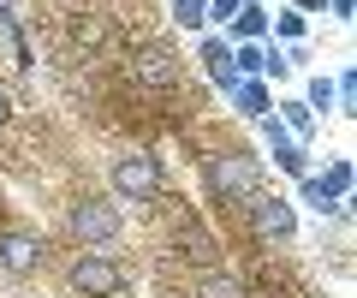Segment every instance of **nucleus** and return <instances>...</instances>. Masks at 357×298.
Masks as SVG:
<instances>
[{
  "instance_id": "obj_16",
  "label": "nucleus",
  "mask_w": 357,
  "mask_h": 298,
  "mask_svg": "<svg viewBox=\"0 0 357 298\" xmlns=\"http://www.w3.org/2000/svg\"><path fill=\"white\" fill-rule=\"evenodd\" d=\"M173 18H178L185 30H197V24H203V0H178V6H173Z\"/></svg>"
},
{
  "instance_id": "obj_11",
  "label": "nucleus",
  "mask_w": 357,
  "mask_h": 298,
  "mask_svg": "<svg viewBox=\"0 0 357 298\" xmlns=\"http://www.w3.org/2000/svg\"><path fill=\"white\" fill-rule=\"evenodd\" d=\"M197 298H250V281L244 274H203V286H197Z\"/></svg>"
},
{
  "instance_id": "obj_13",
  "label": "nucleus",
  "mask_w": 357,
  "mask_h": 298,
  "mask_svg": "<svg viewBox=\"0 0 357 298\" xmlns=\"http://www.w3.org/2000/svg\"><path fill=\"white\" fill-rule=\"evenodd\" d=\"M232 30H238L244 42H256V36L268 30V13H262V6H238V18H232Z\"/></svg>"
},
{
  "instance_id": "obj_21",
  "label": "nucleus",
  "mask_w": 357,
  "mask_h": 298,
  "mask_svg": "<svg viewBox=\"0 0 357 298\" xmlns=\"http://www.w3.org/2000/svg\"><path fill=\"white\" fill-rule=\"evenodd\" d=\"M6 119H13V96L0 90V126H6Z\"/></svg>"
},
{
  "instance_id": "obj_5",
  "label": "nucleus",
  "mask_w": 357,
  "mask_h": 298,
  "mask_svg": "<svg viewBox=\"0 0 357 298\" xmlns=\"http://www.w3.org/2000/svg\"><path fill=\"white\" fill-rule=\"evenodd\" d=\"M72 286H77L84 298H114L119 286H126V269H119L114 257L96 251V257H77V262H72Z\"/></svg>"
},
{
  "instance_id": "obj_1",
  "label": "nucleus",
  "mask_w": 357,
  "mask_h": 298,
  "mask_svg": "<svg viewBox=\"0 0 357 298\" xmlns=\"http://www.w3.org/2000/svg\"><path fill=\"white\" fill-rule=\"evenodd\" d=\"M203 173H208V191H215V203H220V209H227V203H232V209H244L256 191H262V167H256L250 156H238V149H215Z\"/></svg>"
},
{
  "instance_id": "obj_6",
  "label": "nucleus",
  "mask_w": 357,
  "mask_h": 298,
  "mask_svg": "<svg viewBox=\"0 0 357 298\" xmlns=\"http://www.w3.org/2000/svg\"><path fill=\"white\" fill-rule=\"evenodd\" d=\"M72 233L84 239V245H114V239H119V209L84 197V203L72 209Z\"/></svg>"
},
{
  "instance_id": "obj_9",
  "label": "nucleus",
  "mask_w": 357,
  "mask_h": 298,
  "mask_svg": "<svg viewBox=\"0 0 357 298\" xmlns=\"http://www.w3.org/2000/svg\"><path fill=\"white\" fill-rule=\"evenodd\" d=\"M173 239L185 245V257H191V262H215V233H208V227H203L197 215H185V209H178V221H173Z\"/></svg>"
},
{
  "instance_id": "obj_22",
  "label": "nucleus",
  "mask_w": 357,
  "mask_h": 298,
  "mask_svg": "<svg viewBox=\"0 0 357 298\" xmlns=\"http://www.w3.org/2000/svg\"><path fill=\"white\" fill-rule=\"evenodd\" d=\"M304 13H321V0H298V18H304Z\"/></svg>"
},
{
  "instance_id": "obj_18",
  "label": "nucleus",
  "mask_w": 357,
  "mask_h": 298,
  "mask_svg": "<svg viewBox=\"0 0 357 298\" xmlns=\"http://www.w3.org/2000/svg\"><path fill=\"white\" fill-rule=\"evenodd\" d=\"M328 102H333V84L328 78H310V102L304 107H328Z\"/></svg>"
},
{
  "instance_id": "obj_7",
  "label": "nucleus",
  "mask_w": 357,
  "mask_h": 298,
  "mask_svg": "<svg viewBox=\"0 0 357 298\" xmlns=\"http://www.w3.org/2000/svg\"><path fill=\"white\" fill-rule=\"evenodd\" d=\"M351 191V161H333L321 179H304V203H316L321 215H340V197Z\"/></svg>"
},
{
  "instance_id": "obj_15",
  "label": "nucleus",
  "mask_w": 357,
  "mask_h": 298,
  "mask_svg": "<svg viewBox=\"0 0 357 298\" xmlns=\"http://www.w3.org/2000/svg\"><path fill=\"white\" fill-rule=\"evenodd\" d=\"M280 126L304 137V131H310V107H304V102H286V119H280Z\"/></svg>"
},
{
  "instance_id": "obj_8",
  "label": "nucleus",
  "mask_w": 357,
  "mask_h": 298,
  "mask_svg": "<svg viewBox=\"0 0 357 298\" xmlns=\"http://www.w3.org/2000/svg\"><path fill=\"white\" fill-rule=\"evenodd\" d=\"M0 269H6V274H36L42 269V239L6 233V239H0Z\"/></svg>"
},
{
  "instance_id": "obj_17",
  "label": "nucleus",
  "mask_w": 357,
  "mask_h": 298,
  "mask_svg": "<svg viewBox=\"0 0 357 298\" xmlns=\"http://www.w3.org/2000/svg\"><path fill=\"white\" fill-rule=\"evenodd\" d=\"M238 6H244V0H208L203 18H220V24H232V18H238Z\"/></svg>"
},
{
  "instance_id": "obj_20",
  "label": "nucleus",
  "mask_w": 357,
  "mask_h": 298,
  "mask_svg": "<svg viewBox=\"0 0 357 298\" xmlns=\"http://www.w3.org/2000/svg\"><path fill=\"white\" fill-rule=\"evenodd\" d=\"M351 6H357V0H328V13H333V18H351Z\"/></svg>"
},
{
  "instance_id": "obj_10",
  "label": "nucleus",
  "mask_w": 357,
  "mask_h": 298,
  "mask_svg": "<svg viewBox=\"0 0 357 298\" xmlns=\"http://www.w3.org/2000/svg\"><path fill=\"white\" fill-rule=\"evenodd\" d=\"M203 60H208V78H215V84H220L227 96H232V90L244 84L238 72H232V48H227V42H215V36H208V42H203Z\"/></svg>"
},
{
  "instance_id": "obj_2",
  "label": "nucleus",
  "mask_w": 357,
  "mask_h": 298,
  "mask_svg": "<svg viewBox=\"0 0 357 298\" xmlns=\"http://www.w3.org/2000/svg\"><path fill=\"white\" fill-rule=\"evenodd\" d=\"M161 161L155 156H143V149H126V156L114 161V191L126 197V203H155L161 197Z\"/></svg>"
},
{
  "instance_id": "obj_3",
  "label": "nucleus",
  "mask_w": 357,
  "mask_h": 298,
  "mask_svg": "<svg viewBox=\"0 0 357 298\" xmlns=\"http://www.w3.org/2000/svg\"><path fill=\"white\" fill-rule=\"evenodd\" d=\"M126 78L143 84V90H173V84L185 78V66H178L173 48H161V42H143V48L126 60Z\"/></svg>"
},
{
  "instance_id": "obj_4",
  "label": "nucleus",
  "mask_w": 357,
  "mask_h": 298,
  "mask_svg": "<svg viewBox=\"0 0 357 298\" xmlns=\"http://www.w3.org/2000/svg\"><path fill=\"white\" fill-rule=\"evenodd\" d=\"M244 209H250V227H256V239H262V245H274V239H292V233H298V215H292V203H286V197L256 191Z\"/></svg>"
},
{
  "instance_id": "obj_14",
  "label": "nucleus",
  "mask_w": 357,
  "mask_h": 298,
  "mask_svg": "<svg viewBox=\"0 0 357 298\" xmlns=\"http://www.w3.org/2000/svg\"><path fill=\"white\" fill-rule=\"evenodd\" d=\"M262 66H268V48H256V42L232 48V72H262Z\"/></svg>"
},
{
  "instance_id": "obj_12",
  "label": "nucleus",
  "mask_w": 357,
  "mask_h": 298,
  "mask_svg": "<svg viewBox=\"0 0 357 298\" xmlns=\"http://www.w3.org/2000/svg\"><path fill=\"white\" fill-rule=\"evenodd\" d=\"M232 102H238V114L268 119V90H262V84H238V90H232Z\"/></svg>"
},
{
  "instance_id": "obj_19",
  "label": "nucleus",
  "mask_w": 357,
  "mask_h": 298,
  "mask_svg": "<svg viewBox=\"0 0 357 298\" xmlns=\"http://www.w3.org/2000/svg\"><path fill=\"white\" fill-rule=\"evenodd\" d=\"M274 30H280L286 42H298V36H304V18H298V13H280V24H274Z\"/></svg>"
}]
</instances>
